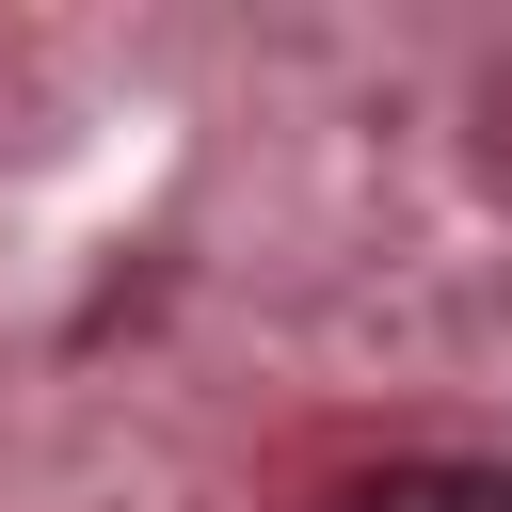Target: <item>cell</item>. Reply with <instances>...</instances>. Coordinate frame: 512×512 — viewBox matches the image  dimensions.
I'll return each mask as SVG.
<instances>
[{
	"label": "cell",
	"instance_id": "6da1fadb",
	"mask_svg": "<svg viewBox=\"0 0 512 512\" xmlns=\"http://www.w3.org/2000/svg\"><path fill=\"white\" fill-rule=\"evenodd\" d=\"M336 512H512V464H416V480H368Z\"/></svg>",
	"mask_w": 512,
	"mask_h": 512
}]
</instances>
